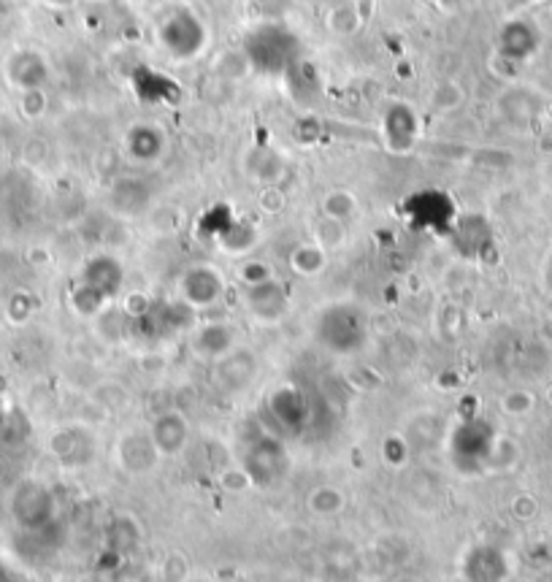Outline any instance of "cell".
Here are the masks:
<instances>
[{
	"instance_id": "1",
	"label": "cell",
	"mask_w": 552,
	"mask_h": 582,
	"mask_svg": "<svg viewBox=\"0 0 552 582\" xmlns=\"http://www.w3.org/2000/svg\"><path fill=\"white\" fill-rule=\"evenodd\" d=\"M317 342L333 352H355L366 342V320L352 306H331L317 320Z\"/></svg>"
},
{
	"instance_id": "6",
	"label": "cell",
	"mask_w": 552,
	"mask_h": 582,
	"mask_svg": "<svg viewBox=\"0 0 552 582\" xmlns=\"http://www.w3.org/2000/svg\"><path fill=\"white\" fill-rule=\"evenodd\" d=\"M168 425L163 423V417L155 423V431H152V442H155L157 453H179L187 442V425L179 415H168Z\"/></svg>"
},
{
	"instance_id": "4",
	"label": "cell",
	"mask_w": 552,
	"mask_h": 582,
	"mask_svg": "<svg viewBox=\"0 0 552 582\" xmlns=\"http://www.w3.org/2000/svg\"><path fill=\"white\" fill-rule=\"evenodd\" d=\"M14 515L28 526H36L52 515V496L36 482H25L14 496Z\"/></svg>"
},
{
	"instance_id": "8",
	"label": "cell",
	"mask_w": 552,
	"mask_h": 582,
	"mask_svg": "<svg viewBox=\"0 0 552 582\" xmlns=\"http://www.w3.org/2000/svg\"><path fill=\"white\" fill-rule=\"evenodd\" d=\"M0 415H3V409H0Z\"/></svg>"
},
{
	"instance_id": "2",
	"label": "cell",
	"mask_w": 552,
	"mask_h": 582,
	"mask_svg": "<svg viewBox=\"0 0 552 582\" xmlns=\"http://www.w3.org/2000/svg\"><path fill=\"white\" fill-rule=\"evenodd\" d=\"M493 453V436L479 420L460 423L450 436V458L458 472H479Z\"/></svg>"
},
{
	"instance_id": "3",
	"label": "cell",
	"mask_w": 552,
	"mask_h": 582,
	"mask_svg": "<svg viewBox=\"0 0 552 582\" xmlns=\"http://www.w3.org/2000/svg\"><path fill=\"white\" fill-rule=\"evenodd\" d=\"M268 407L274 412V420L285 431H301L306 423V415H309V407H306V398L301 390L295 388H282L276 390Z\"/></svg>"
},
{
	"instance_id": "5",
	"label": "cell",
	"mask_w": 552,
	"mask_h": 582,
	"mask_svg": "<svg viewBox=\"0 0 552 582\" xmlns=\"http://www.w3.org/2000/svg\"><path fill=\"white\" fill-rule=\"evenodd\" d=\"M220 277L214 274V271H209V268H195V271H190L187 277H184V296H187V301H193V304L198 306H206L212 304V301H217L220 298Z\"/></svg>"
},
{
	"instance_id": "7",
	"label": "cell",
	"mask_w": 552,
	"mask_h": 582,
	"mask_svg": "<svg viewBox=\"0 0 552 582\" xmlns=\"http://www.w3.org/2000/svg\"><path fill=\"white\" fill-rule=\"evenodd\" d=\"M279 444L268 442V439H263V442H258L255 447H252V453H249V474L252 477H258L260 482H263V472H268V480L274 477L276 472H279V450H276Z\"/></svg>"
}]
</instances>
